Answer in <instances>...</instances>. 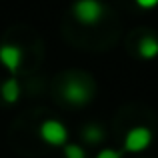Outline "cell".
Wrapping results in <instances>:
<instances>
[{
    "label": "cell",
    "instance_id": "cell-1",
    "mask_svg": "<svg viewBox=\"0 0 158 158\" xmlns=\"http://www.w3.org/2000/svg\"><path fill=\"white\" fill-rule=\"evenodd\" d=\"M70 12L82 26H98L106 16V4L102 0H74Z\"/></svg>",
    "mask_w": 158,
    "mask_h": 158
},
{
    "label": "cell",
    "instance_id": "cell-2",
    "mask_svg": "<svg viewBox=\"0 0 158 158\" xmlns=\"http://www.w3.org/2000/svg\"><path fill=\"white\" fill-rule=\"evenodd\" d=\"M38 136L44 144L54 148H64L68 144V128L56 118H46L38 126Z\"/></svg>",
    "mask_w": 158,
    "mask_h": 158
},
{
    "label": "cell",
    "instance_id": "cell-3",
    "mask_svg": "<svg viewBox=\"0 0 158 158\" xmlns=\"http://www.w3.org/2000/svg\"><path fill=\"white\" fill-rule=\"evenodd\" d=\"M154 140V132L148 126L140 124V126H132L130 130L124 134V142H122V150L128 154H140V152L148 150Z\"/></svg>",
    "mask_w": 158,
    "mask_h": 158
},
{
    "label": "cell",
    "instance_id": "cell-4",
    "mask_svg": "<svg viewBox=\"0 0 158 158\" xmlns=\"http://www.w3.org/2000/svg\"><path fill=\"white\" fill-rule=\"evenodd\" d=\"M62 98H64L68 104L72 106H86L90 104V100L94 98V88L84 80H68L64 86H62Z\"/></svg>",
    "mask_w": 158,
    "mask_h": 158
},
{
    "label": "cell",
    "instance_id": "cell-5",
    "mask_svg": "<svg viewBox=\"0 0 158 158\" xmlns=\"http://www.w3.org/2000/svg\"><path fill=\"white\" fill-rule=\"evenodd\" d=\"M22 60H24V52H22V48H20V46L10 44V42L0 44V64L8 70L12 76L20 70Z\"/></svg>",
    "mask_w": 158,
    "mask_h": 158
},
{
    "label": "cell",
    "instance_id": "cell-6",
    "mask_svg": "<svg viewBox=\"0 0 158 158\" xmlns=\"http://www.w3.org/2000/svg\"><path fill=\"white\" fill-rule=\"evenodd\" d=\"M0 96L6 104H16L20 100V82L14 76H10L8 80H4L0 84Z\"/></svg>",
    "mask_w": 158,
    "mask_h": 158
},
{
    "label": "cell",
    "instance_id": "cell-7",
    "mask_svg": "<svg viewBox=\"0 0 158 158\" xmlns=\"http://www.w3.org/2000/svg\"><path fill=\"white\" fill-rule=\"evenodd\" d=\"M104 138H106V130L100 126V124H96V122H88V124H84V128H82V140H84L86 144H100V142H104Z\"/></svg>",
    "mask_w": 158,
    "mask_h": 158
},
{
    "label": "cell",
    "instance_id": "cell-8",
    "mask_svg": "<svg viewBox=\"0 0 158 158\" xmlns=\"http://www.w3.org/2000/svg\"><path fill=\"white\" fill-rule=\"evenodd\" d=\"M138 56L142 60H154L158 58V36H144L138 42Z\"/></svg>",
    "mask_w": 158,
    "mask_h": 158
},
{
    "label": "cell",
    "instance_id": "cell-9",
    "mask_svg": "<svg viewBox=\"0 0 158 158\" xmlns=\"http://www.w3.org/2000/svg\"><path fill=\"white\" fill-rule=\"evenodd\" d=\"M64 158H86V150L80 146V144H66L64 148Z\"/></svg>",
    "mask_w": 158,
    "mask_h": 158
},
{
    "label": "cell",
    "instance_id": "cell-10",
    "mask_svg": "<svg viewBox=\"0 0 158 158\" xmlns=\"http://www.w3.org/2000/svg\"><path fill=\"white\" fill-rule=\"evenodd\" d=\"M124 150H116V148H102L96 154V158H122Z\"/></svg>",
    "mask_w": 158,
    "mask_h": 158
},
{
    "label": "cell",
    "instance_id": "cell-11",
    "mask_svg": "<svg viewBox=\"0 0 158 158\" xmlns=\"http://www.w3.org/2000/svg\"><path fill=\"white\" fill-rule=\"evenodd\" d=\"M134 4L144 12H150V10H156L158 8V0H134Z\"/></svg>",
    "mask_w": 158,
    "mask_h": 158
}]
</instances>
